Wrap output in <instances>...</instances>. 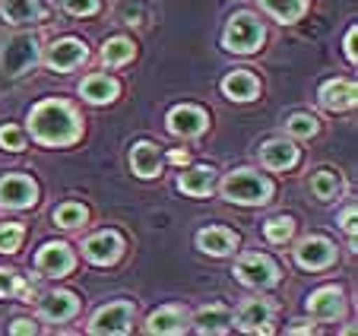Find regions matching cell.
I'll return each mask as SVG.
<instances>
[{"label": "cell", "instance_id": "1", "mask_svg": "<svg viewBox=\"0 0 358 336\" xmlns=\"http://www.w3.org/2000/svg\"><path fill=\"white\" fill-rule=\"evenodd\" d=\"M29 130H32L35 140L48 143V146H64V143H73L80 136V115L67 102L48 99L32 108Z\"/></svg>", "mask_w": 358, "mask_h": 336}, {"label": "cell", "instance_id": "2", "mask_svg": "<svg viewBox=\"0 0 358 336\" xmlns=\"http://www.w3.org/2000/svg\"><path fill=\"white\" fill-rule=\"evenodd\" d=\"M270 194H273L270 181L264 175H257V172H250V168H238L222 181V197L231 203H248V206L250 203H266Z\"/></svg>", "mask_w": 358, "mask_h": 336}, {"label": "cell", "instance_id": "3", "mask_svg": "<svg viewBox=\"0 0 358 336\" xmlns=\"http://www.w3.org/2000/svg\"><path fill=\"white\" fill-rule=\"evenodd\" d=\"M264 45V26L250 13H235L225 29V48L235 54H250Z\"/></svg>", "mask_w": 358, "mask_h": 336}, {"label": "cell", "instance_id": "4", "mask_svg": "<svg viewBox=\"0 0 358 336\" xmlns=\"http://www.w3.org/2000/svg\"><path fill=\"white\" fill-rule=\"evenodd\" d=\"M235 276L250 289H270L279 279V267L266 254H244L235 263Z\"/></svg>", "mask_w": 358, "mask_h": 336}, {"label": "cell", "instance_id": "5", "mask_svg": "<svg viewBox=\"0 0 358 336\" xmlns=\"http://www.w3.org/2000/svg\"><path fill=\"white\" fill-rule=\"evenodd\" d=\"M35 61H38V38L35 35H13L3 45V54H0V64L10 76L26 74Z\"/></svg>", "mask_w": 358, "mask_h": 336}, {"label": "cell", "instance_id": "6", "mask_svg": "<svg viewBox=\"0 0 358 336\" xmlns=\"http://www.w3.org/2000/svg\"><path fill=\"white\" fill-rule=\"evenodd\" d=\"M38 200V188H35L32 178L26 175H7L0 181V203L10 209H22V206H32Z\"/></svg>", "mask_w": 358, "mask_h": 336}, {"label": "cell", "instance_id": "7", "mask_svg": "<svg viewBox=\"0 0 358 336\" xmlns=\"http://www.w3.org/2000/svg\"><path fill=\"white\" fill-rule=\"evenodd\" d=\"M130 314H134V308H130L127 302L105 304L101 311H95L89 330H92V333H127L130 330Z\"/></svg>", "mask_w": 358, "mask_h": 336}, {"label": "cell", "instance_id": "8", "mask_svg": "<svg viewBox=\"0 0 358 336\" xmlns=\"http://www.w3.org/2000/svg\"><path fill=\"white\" fill-rule=\"evenodd\" d=\"M295 260L304 270H324L336 260V248H333L330 238H308L295 248Z\"/></svg>", "mask_w": 358, "mask_h": 336}, {"label": "cell", "instance_id": "9", "mask_svg": "<svg viewBox=\"0 0 358 336\" xmlns=\"http://www.w3.org/2000/svg\"><path fill=\"white\" fill-rule=\"evenodd\" d=\"M35 263H38V270L45 276H67L70 270H73L76 257H73V251H70L67 244L55 241V244H45V248L35 254Z\"/></svg>", "mask_w": 358, "mask_h": 336}, {"label": "cell", "instance_id": "10", "mask_svg": "<svg viewBox=\"0 0 358 336\" xmlns=\"http://www.w3.org/2000/svg\"><path fill=\"white\" fill-rule=\"evenodd\" d=\"M86 54L89 51L80 38H61V41H55V45L48 48V64H51L55 70H73L86 61Z\"/></svg>", "mask_w": 358, "mask_h": 336}, {"label": "cell", "instance_id": "11", "mask_svg": "<svg viewBox=\"0 0 358 336\" xmlns=\"http://www.w3.org/2000/svg\"><path fill=\"white\" fill-rule=\"evenodd\" d=\"M270 321H273V304L260 302V298L244 302L241 311H238V327H241L244 333H270L273 330Z\"/></svg>", "mask_w": 358, "mask_h": 336}, {"label": "cell", "instance_id": "12", "mask_svg": "<svg viewBox=\"0 0 358 336\" xmlns=\"http://www.w3.org/2000/svg\"><path fill=\"white\" fill-rule=\"evenodd\" d=\"M124 251V241L117 232H99V235H92L86 241V254L92 263H101V267H108V263H115L117 257H121Z\"/></svg>", "mask_w": 358, "mask_h": 336}, {"label": "cell", "instance_id": "13", "mask_svg": "<svg viewBox=\"0 0 358 336\" xmlns=\"http://www.w3.org/2000/svg\"><path fill=\"white\" fill-rule=\"evenodd\" d=\"M169 130L178 136H196L206 130V115L194 105H178L169 115Z\"/></svg>", "mask_w": 358, "mask_h": 336}, {"label": "cell", "instance_id": "14", "mask_svg": "<svg viewBox=\"0 0 358 336\" xmlns=\"http://www.w3.org/2000/svg\"><path fill=\"white\" fill-rule=\"evenodd\" d=\"M41 317L45 321H55V323H64V321H70V317L80 311V302L73 298V292H48L45 298H41Z\"/></svg>", "mask_w": 358, "mask_h": 336}, {"label": "cell", "instance_id": "15", "mask_svg": "<svg viewBox=\"0 0 358 336\" xmlns=\"http://www.w3.org/2000/svg\"><path fill=\"white\" fill-rule=\"evenodd\" d=\"M343 308H345V302H343V292H339L336 286L317 289L311 295V302H308V311H311L314 317H320V321H333V317H339Z\"/></svg>", "mask_w": 358, "mask_h": 336}, {"label": "cell", "instance_id": "16", "mask_svg": "<svg viewBox=\"0 0 358 336\" xmlns=\"http://www.w3.org/2000/svg\"><path fill=\"white\" fill-rule=\"evenodd\" d=\"M187 330V314H184L181 308H175V304H169V308H159L156 314L146 321V333H184Z\"/></svg>", "mask_w": 358, "mask_h": 336}, {"label": "cell", "instance_id": "17", "mask_svg": "<svg viewBox=\"0 0 358 336\" xmlns=\"http://www.w3.org/2000/svg\"><path fill=\"white\" fill-rule=\"evenodd\" d=\"M320 105L330 108V111H345V108L355 105V86L345 80H330L320 89Z\"/></svg>", "mask_w": 358, "mask_h": 336}, {"label": "cell", "instance_id": "18", "mask_svg": "<svg viewBox=\"0 0 358 336\" xmlns=\"http://www.w3.org/2000/svg\"><path fill=\"white\" fill-rule=\"evenodd\" d=\"M257 89H260L257 76L248 74V70H235V74H229V76L222 80V92L229 95V99H235V102L257 99Z\"/></svg>", "mask_w": 358, "mask_h": 336}, {"label": "cell", "instance_id": "19", "mask_svg": "<svg viewBox=\"0 0 358 336\" xmlns=\"http://www.w3.org/2000/svg\"><path fill=\"white\" fill-rule=\"evenodd\" d=\"M0 16L13 26H22V22H35L45 16L38 0H0Z\"/></svg>", "mask_w": 358, "mask_h": 336}, {"label": "cell", "instance_id": "20", "mask_svg": "<svg viewBox=\"0 0 358 336\" xmlns=\"http://www.w3.org/2000/svg\"><path fill=\"white\" fill-rule=\"evenodd\" d=\"M196 244H200V251H206V254H216V257H222V254H231L235 251V244H238V238H235V232H229V229H203L200 235H196Z\"/></svg>", "mask_w": 358, "mask_h": 336}, {"label": "cell", "instance_id": "21", "mask_svg": "<svg viewBox=\"0 0 358 336\" xmlns=\"http://www.w3.org/2000/svg\"><path fill=\"white\" fill-rule=\"evenodd\" d=\"M83 99L86 102H95V105H105V102H115L117 92H121V86H117L111 76H86L80 86Z\"/></svg>", "mask_w": 358, "mask_h": 336}, {"label": "cell", "instance_id": "22", "mask_svg": "<svg viewBox=\"0 0 358 336\" xmlns=\"http://www.w3.org/2000/svg\"><path fill=\"white\" fill-rule=\"evenodd\" d=\"M130 165L140 178H156L159 168H162V155L152 143H136L134 153H130Z\"/></svg>", "mask_w": 358, "mask_h": 336}, {"label": "cell", "instance_id": "23", "mask_svg": "<svg viewBox=\"0 0 358 336\" xmlns=\"http://www.w3.org/2000/svg\"><path fill=\"white\" fill-rule=\"evenodd\" d=\"M213 184H216V172L213 168H190V172H184L178 178V188L190 197H206L213 190Z\"/></svg>", "mask_w": 358, "mask_h": 336}, {"label": "cell", "instance_id": "24", "mask_svg": "<svg viewBox=\"0 0 358 336\" xmlns=\"http://www.w3.org/2000/svg\"><path fill=\"white\" fill-rule=\"evenodd\" d=\"M260 159H264V165H270V168H292L298 162V149H295V143H285V140H273V143H266L264 149H260Z\"/></svg>", "mask_w": 358, "mask_h": 336}, {"label": "cell", "instance_id": "25", "mask_svg": "<svg viewBox=\"0 0 358 336\" xmlns=\"http://www.w3.org/2000/svg\"><path fill=\"white\" fill-rule=\"evenodd\" d=\"M130 57H134V41L121 38V35L108 38L105 48H101V61H105V67H121V64H127Z\"/></svg>", "mask_w": 358, "mask_h": 336}, {"label": "cell", "instance_id": "26", "mask_svg": "<svg viewBox=\"0 0 358 336\" xmlns=\"http://www.w3.org/2000/svg\"><path fill=\"white\" fill-rule=\"evenodd\" d=\"M260 7L276 16L279 22H295L308 10V0H260Z\"/></svg>", "mask_w": 358, "mask_h": 336}, {"label": "cell", "instance_id": "27", "mask_svg": "<svg viewBox=\"0 0 358 336\" xmlns=\"http://www.w3.org/2000/svg\"><path fill=\"white\" fill-rule=\"evenodd\" d=\"M196 330L200 333H225L229 330V311L219 308V304H210L196 314Z\"/></svg>", "mask_w": 358, "mask_h": 336}, {"label": "cell", "instance_id": "28", "mask_svg": "<svg viewBox=\"0 0 358 336\" xmlns=\"http://www.w3.org/2000/svg\"><path fill=\"white\" fill-rule=\"evenodd\" d=\"M29 283L22 276H16L13 270H0V295L3 298H29Z\"/></svg>", "mask_w": 358, "mask_h": 336}, {"label": "cell", "instance_id": "29", "mask_svg": "<svg viewBox=\"0 0 358 336\" xmlns=\"http://www.w3.org/2000/svg\"><path fill=\"white\" fill-rule=\"evenodd\" d=\"M55 219L61 229H80L83 222H86V206H80V203H64L55 213Z\"/></svg>", "mask_w": 358, "mask_h": 336}, {"label": "cell", "instance_id": "30", "mask_svg": "<svg viewBox=\"0 0 358 336\" xmlns=\"http://www.w3.org/2000/svg\"><path fill=\"white\" fill-rule=\"evenodd\" d=\"M311 188H314V194H317L320 200H333L336 190H339V178L333 175V172H320V175H314Z\"/></svg>", "mask_w": 358, "mask_h": 336}, {"label": "cell", "instance_id": "31", "mask_svg": "<svg viewBox=\"0 0 358 336\" xmlns=\"http://www.w3.org/2000/svg\"><path fill=\"white\" fill-rule=\"evenodd\" d=\"M292 232H295V222L292 219H273V222H266V229H264V235L270 238V241H276V244H282V241H289L292 238Z\"/></svg>", "mask_w": 358, "mask_h": 336}, {"label": "cell", "instance_id": "32", "mask_svg": "<svg viewBox=\"0 0 358 336\" xmlns=\"http://www.w3.org/2000/svg\"><path fill=\"white\" fill-rule=\"evenodd\" d=\"M289 134L292 136H314L317 134V121H314L311 115H292L289 118Z\"/></svg>", "mask_w": 358, "mask_h": 336}, {"label": "cell", "instance_id": "33", "mask_svg": "<svg viewBox=\"0 0 358 336\" xmlns=\"http://www.w3.org/2000/svg\"><path fill=\"white\" fill-rule=\"evenodd\" d=\"M20 244H22L20 225H13V222H10V225H0V251H3V254H13Z\"/></svg>", "mask_w": 358, "mask_h": 336}, {"label": "cell", "instance_id": "34", "mask_svg": "<svg viewBox=\"0 0 358 336\" xmlns=\"http://www.w3.org/2000/svg\"><path fill=\"white\" fill-rule=\"evenodd\" d=\"M0 146L3 149H22L26 146V136H22L20 127H13V124H7V127H0Z\"/></svg>", "mask_w": 358, "mask_h": 336}, {"label": "cell", "instance_id": "35", "mask_svg": "<svg viewBox=\"0 0 358 336\" xmlns=\"http://www.w3.org/2000/svg\"><path fill=\"white\" fill-rule=\"evenodd\" d=\"M64 10L70 16H92L99 10V0H64Z\"/></svg>", "mask_w": 358, "mask_h": 336}, {"label": "cell", "instance_id": "36", "mask_svg": "<svg viewBox=\"0 0 358 336\" xmlns=\"http://www.w3.org/2000/svg\"><path fill=\"white\" fill-rule=\"evenodd\" d=\"M339 225H343L345 235H355V206H349V209L339 213Z\"/></svg>", "mask_w": 358, "mask_h": 336}, {"label": "cell", "instance_id": "37", "mask_svg": "<svg viewBox=\"0 0 358 336\" xmlns=\"http://www.w3.org/2000/svg\"><path fill=\"white\" fill-rule=\"evenodd\" d=\"M355 38H358V29L352 26L349 32H345V57H352V61L358 57V51H355Z\"/></svg>", "mask_w": 358, "mask_h": 336}, {"label": "cell", "instance_id": "38", "mask_svg": "<svg viewBox=\"0 0 358 336\" xmlns=\"http://www.w3.org/2000/svg\"><path fill=\"white\" fill-rule=\"evenodd\" d=\"M10 333H38V327H35V323H29V321H16L13 327H10Z\"/></svg>", "mask_w": 358, "mask_h": 336}, {"label": "cell", "instance_id": "39", "mask_svg": "<svg viewBox=\"0 0 358 336\" xmlns=\"http://www.w3.org/2000/svg\"><path fill=\"white\" fill-rule=\"evenodd\" d=\"M169 159L175 162V165H187V153H184V149H178V153H171Z\"/></svg>", "mask_w": 358, "mask_h": 336}]
</instances>
